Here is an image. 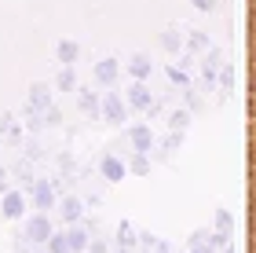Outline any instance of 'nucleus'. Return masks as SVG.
I'll return each instance as SVG.
<instances>
[{"label":"nucleus","mask_w":256,"mask_h":253,"mask_svg":"<svg viewBox=\"0 0 256 253\" xmlns=\"http://www.w3.org/2000/svg\"><path fill=\"white\" fill-rule=\"evenodd\" d=\"M66 242H70V253H84L88 242H92L88 227H84V224H70V227H66Z\"/></svg>","instance_id":"nucleus-8"},{"label":"nucleus","mask_w":256,"mask_h":253,"mask_svg":"<svg viewBox=\"0 0 256 253\" xmlns=\"http://www.w3.org/2000/svg\"><path fill=\"white\" fill-rule=\"evenodd\" d=\"M158 253H172V249H168V242H165V246H161V249H158Z\"/></svg>","instance_id":"nucleus-27"},{"label":"nucleus","mask_w":256,"mask_h":253,"mask_svg":"<svg viewBox=\"0 0 256 253\" xmlns=\"http://www.w3.org/2000/svg\"><path fill=\"white\" fill-rule=\"evenodd\" d=\"M77 107H80V114H88V118H99V114H102V99L96 96V92H80Z\"/></svg>","instance_id":"nucleus-12"},{"label":"nucleus","mask_w":256,"mask_h":253,"mask_svg":"<svg viewBox=\"0 0 256 253\" xmlns=\"http://www.w3.org/2000/svg\"><path fill=\"white\" fill-rule=\"evenodd\" d=\"M216 231H224V235H234V216H230L227 209H216Z\"/></svg>","instance_id":"nucleus-19"},{"label":"nucleus","mask_w":256,"mask_h":253,"mask_svg":"<svg viewBox=\"0 0 256 253\" xmlns=\"http://www.w3.org/2000/svg\"><path fill=\"white\" fill-rule=\"evenodd\" d=\"M77 55H80L77 41H59V63H62V66H74Z\"/></svg>","instance_id":"nucleus-16"},{"label":"nucleus","mask_w":256,"mask_h":253,"mask_svg":"<svg viewBox=\"0 0 256 253\" xmlns=\"http://www.w3.org/2000/svg\"><path fill=\"white\" fill-rule=\"evenodd\" d=\"M88 253H110V246L102 242V238H92V242H88Z\"/></svg>","instance_id":"nucleus-21"},{"label":"nucleus","mask_w":256,"mask_h":253,"mask_svg":"<svg viewBox=\"0 0 256 253\" xmlns=\"http://www.w3.org/2000/svg\"><path fill=\"white\" fill-rule=\"evenodd\" d=\"M190 253H216V249L208 246V238H205V242H190Z\"/></svg>","instance_id":"nucleus-23"},{"label":"nucleus","mask_w":256,"mask_h":253,"mask_svg":"<svg viewBox=\"0 0 256 253\" xmlns=\"http://www.w3.org/2000/svg\"><path fill=\"white\" fill-rule=\"evenodd\" d=\"M99 172H102V180L121 183V180L128 176V162H124V158H118V154H106V158L99 162Z\"/></svg>","instance_id":"nucleus-5"},{"label":"nucleus","mask_w":256,"mask_h":253,"mask_svg":"<svg viewBox=\"0 0 256 253\" xmlns=\"http://www.w3.org/2000/svg\"><path fill=\"white\" fill-rule=\"evenodd\" d=\"M110 253H132V249H121V246H114V249H110Z\"/></svg>","instance_id":"nucleus-26"},{"label":"nucleus","mask_w":256,"mask_h":253,"mask_svg":"<svg viewBox=\"0 0 256 253\" xmlns=\"http://www.w3.org/2000/svg\"><path fill=\"white\" fill-rule=\"evenodd\" d=\"M161 44H165L168 52H176V48H180V37H176V33H165V37H161Z\"/></svg>","instance_id":"nucleus-22"},{"label":"nucleus","mask_w":256,"mask_h":253,"mask_svg":"<svg viewBox=\"0 0 256 253\" xmlns=\"http://www.w3.org/2000/svg\"><path fill=\"white\" fill-rule=\"evenodd\" d=\"M102 118L121 125V121L128 118V99H121L118 92H106V96H102Z\"/></svg>","instance_id":"nucleus-4"},{"label":"nucleus","mask_w":256,"mask_h":253,"mask_svg":"<svg viewBox=\"0 0 256 253\" xmlns=\"http://www.w3.org/2000/svg\"><path fill=\"white\" fill-rule=\"evenodd\" d=\"M26 209H30V194L26 191H11L8 187L0 194V216H4V220H22Z\"/></svg>","instance_id":"nucleus-1"},{"label":"nucleus","mask_w":256,"mask_h":253,"mask_svg":"<svg viewBox=\"0 0 256 253\" xmlns=\"http://www.w3.org/2000/svg\"><path fill=\"white\" fill-rule=\"evenodd\" d=\"M114 242H118L121 249H132V253H136V242H139L136 227L128 224V220H121V224H118V238H114Z\"/></svg>","instance_id":"nucleus-13"},{"label":"nucleus","mask_w":256,"mask_h":253,"mask_svg":"<svg viewBox=\"0 0 256 253\" xmlns=\"http://www.w3.org/2000/svg\"><path fill=\"white\" fill-rule=\"evenodd\" d=\"M30 202H33V209L52 213L55 205H59V194H55L52 180H33V187H30Z\"/></svg>","instance_id":"nucleus-2"},{"label":"nucleus","mask_w":256,"mask_h":253,"mask_svg":"<svg viewBox=\"0 0 256 253\" xmlns=\"http://www.w3.org/2000/svg\"><path fill=\"white\" fill-rule=\"evenodd\" d=\"M187 121H190V118H187L183 110H176V114H172V129H176V132H180V129H187Z\"/></svg>","instance_id":"nucleus-20"},{"label":"nucleus","mask_w":256,"mask_h":253,"mask_svg":"<svg viewBox=\"0 0 256 253\" xmlns=\"http://www.w3.org/2000/svg\"><path fill=\"white\" fill-rule=\"evenodd\" d=\"M84 253H88V249H84Z\"/></svg>","instance_id":"nucleus-30"},{"label":"nucleus","mask_w":256,"mask_h":253,"mask_svg":"<svg viewBox=\"0 0 256 253\" xmlns=\"http://www.w3.org/2000/svg\"><path fill=\"white\" fill-rule=\"evenodd\" d=\"M194 8H198V11H212L216 0H194Z\"/></svg>","instance_id":"nucleus-24"},{"label":"nucleus","mask_w":256,"mask_h":253,"mask_svg":"<svg viewBox=\"0 0 256 253\" xmlns=\"http://www.w3.org/2000/svg\"><path fill=\"white\" fill-rule=\"evenodd\" d=\"M124 99H128V110H150V88L143 81H132Z\"/></svg>","instance_id":"nucleus-10"},{"label":"nucleus","mask_w":256,"mask_h":253,"mask_svg":"<svg viewBox=\"0 0 256 253\" xmlns=\"http://www.w3.org/2000/svg\"><path fill=\"white\" fill-rule=\"evenodd\" d=\"M139 253H154V249H139Z\"/></svg>","instance_id":"nucleus-28"},{"label":"nucleus","mask_w":256,"mask_h":253,"mask_svg":"<svg viewBox=\"0 0 256 253\" xmlns=\"http://www.w3.org/2000/svg\"><path fill=\"white\" fill-rule=\"evenodd\" d=\"M128 143H132V151H146L150 154V147H154V132H150L146 125H132V129H128Z\"/></svg>","instance_id":"nucleus-11"},{"label":"nucleus","mask_w":256,"mask_h":253,"mask_svg":"<svg viewBox=\"0 0 256 253\" xmlns=\"http://www.w3.org/2000/svg\"><path fill=\"white\" fill-rule=\"evenodd\" d=\"M55 209H62V224H80V216H84V202L77 198V194H66V198H59V205Z\"/></svg>","instance_id":"nucleus-6"},{"label":"nucleus","mask_w":256,"mask_h":253,"mask_svg":"<svg viewBox=\"0 0 256 253\" xmlns=\"http://www.w3.org/2000/svg\"><path fill=\"white\" fill-rule=\"evenodd\" d=\"M128 172H132V176H150V154L146 151H132V158H128Z\"/></svg>","instance_id":"nucleus-14"},{"label":"nucleus","mask_w":256,"mask_h":253,"mask_svg":"<svg viewBox=\"0 0 256 253\" xmlns=\"http://www.w3.org/2000/svg\"><path fill=\"white\" fill-rule=\"evenodd\" d=\"M118 77H121V63H118V59H99V63H96V81H99V85L110 88Z\"/></svg>","instance_id":"nucleus-9"},{"label":"nucleus","mask_w":256,"mask_h":253,"mask_svg":"<svg viewBox=\"0 0 256 253\" xmlns=\"http://www.w3.org/2000/svg\"><path fill=\"white\" fill-rule=\"evenodd\" d=\"M44 249H48V253H70L66 231H59V227H55V231H52V238H48V242H44Z\"/></svg>","instance_id":"nucleus-17"},{"label":"nucleus","mask_w":256,"mask_h":253,"mask_svg":"<svg viewBox=\"0 0 256 253\" xmlns=\"http://www.w3.org/2000/svg\"><path fill=\"white\" fill-rule=\"evenodd\" d=\"M40 253H48V249H40Z\"/></svg>","instance_id":"nucleus-29"},{"label":"nucleus","mask_w":256,"mask_h":253,"mask_svg":"<svg viewBox=\"0 0 256 253\" xmlns=\"http://www.w3.org/2000/svg\"><path fill=\"white\" fill-rule=\"evenodd\" d=\"M128 74H132L136 81H146L150 77V59L146 55H132V59H128Z\"/></svg>","instance_id":"nucleus-15"},{"label":"nucleus","mask_w":256,"mask_h":253,"mask_svg":"<svg viewBox=\"0 0 256 253\" xmlns=\"http://www.w3.org/2000/svg\"><path fill=\"white\" fill-rule=\"evenodd\" d=\"M8 191V172H4V165H0V194Z\"/></svg>","instance_id":"nucleus-25"},{"label":"nucleus","mask_w":256,"mask_h":253,"mask_svg":"<svg viewBox=\"0 0 256 253\" xmlns=\"http://www.w3.org/2000/svg\"><path fill=\"white\" fill-rule=\"evenodd\" d=\"M52 107V88L48 85H33L30 88V99H26V110L30 114H44Z\"/></svg>","instance_id":"nucleus-7"},{"label":"nucleus","mask_w":256,"mask_h":253,"mask_svg":"<svg viewBox=\"0 0 256 253\" xmlns=\"http://www.w3.org/2000/svg\"><path fill=\"white\" fill-rule=\"evenodd\" d=\"M55 85H59V92H77V74H74V66H62Z\"/></svg>","instance_id":"nucleus-18"},{"label":"nucleus","mask_w":256,"mask_h":253,"mask_svg":"<svg viewBox=\"0 0 256 253\" xmlns=\"http://www.w3.org/2000/svg\"><path fill=\"white\" fill-rule=\"evenodd\" d=\"M52 231H55V224H52V216L48 213H33L30 220H26V238H33V242H48L52 238Z\"/></svg>","instance_id":"nucleus-3"}]
</instances>
